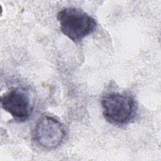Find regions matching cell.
I'll use <instances>...</instances> for the list:
<instances>
[{
    "label": "cell",
    "instance_id": "obj_1",
    "mask_svg": "<svg viewBox=\"0 0 161 161\" xmlns=\"http://www.w3.org/2000/svg\"><path fill=\"white\" fill-rule=\"evenodd\" d=\"M57 18L61 31L75 43L93 33L97 26L94 18L79 8H65L58 13Z\"/></svg>",
    "mask_w": 161,
    "mask_h": 161
},
{
    "label": "cell",
    "instance_id": "obj_2",
    "mask_svg": "<svg viewBox=\"0 0 161 161\" xmlns=\"http://www.w3.org/2000/svg\"><path fill=\"white\" fill-rule=\"evenodd\" d=\"M101 105L105 119L114 125H126L136 114V102L132 96L125 92L106 94L102 98Z\"/></svg>",
    "mask_w": 161,
    "mask_h": 161
},
{
    "label": "cell",
    "instance_id": "obj_3",
    "mask_svg": "<svg viewBox=\"0 0 161 161\" xmlns=\"http://www.w3.org/2000/svg\"><path fill=\"white\" fill-rule=\"evenodd\" d=\"M33 135L39 146L47 150H53L63 142L65 131L64 126L57 118L43 115L37 120Z\"/></svg>",
    "mask_w": 161,
    "mask_h": 161
},
{
    "label": "cell",
    "instance_id": "obj_4",
    "mask_svg": "<svg viewBox=\"0 0 161 161\" xmlns=\"http://www.w3.org/2000/svg\"><path fill=\"white\" fill-rule=\"evenodd\" d=\"M1 106L15 119L26 121L31 114L33 106L28 91L16 87L5 93L1 97Z\"/></svg>",
    "mask_w": 161,
    "mask_h": 161
}]
</instances>
